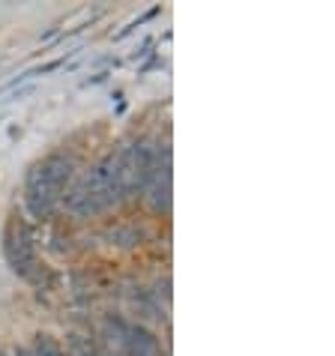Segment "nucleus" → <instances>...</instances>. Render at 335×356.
Wrapping results in <instances>:
<instances>
[{
  "mask_svg": "<svg viewBox=\"0 0 335 356\" xmlns=\"http://www.w3.org/2000/svg\"><path fill=\"white\" fill-rule=\"evenodd\" d=\"M36 356H63L60 344L51 339V335H36Z\"/></svg>",
  "mask_w": 335,
  "mask_h": 356,
  "instance_id": "4",
  "label": "nucleus"
},
{
  "mask_svg": "<svg viewBox=\"0 0 335 356\" xmlns=\"http://www.w3.org/2000/svg\"><path fill=\"white\" fill-rule=\"evenodd\" d=\"M57 201H60V192H54L51 186L42 180V174H39V168H36V162H33L27 168V174H24V207H27L30 219L45 222L54 213Z\"/></svg>",
  "mask_w": 335,
  "mask_h": 356,
  "instance_id": "2",
  "label": "nucleus"
},
{
  "mask_svg": "<svg viewBox=\"0 0 335 356\" xmlns=\"http://www.w3.org/2000/svg\"><path fill=\"white\" fill-rule=\"evenodd\" d=\"M144 195L150 197L153 213H159V215L171 213V165H162V171L156 174V180L150 183V189Z\"/></svg>",
  "mask_w": 335,
  "mask_h": 356,
  "instance_id": "3",
  "label": "nucleus"
},
{
  "mask_svg": "<svg viewBox=\"0 0 335 356\" xmlns=\"http://www.w3.org/2000/svg\"><path fill=\"white\" fill-rule=\"evenodd\" d=\"M102 81H108V72H99V75H93V78H87V81H84V87H93V84H102Z\"/></svg>",
  "mask_w": 335,
  "mask_h": 356,
  "instance_id": "9",
  "label": "nucleus"
},
{
  "mask_svg": "<svg viewBox=\"0 0 335 356\" xmlns=\"http://www.w3.org/2000/svg\"><path fill=\"white\" fill-rule=\"evenodd\" d=\"M3 254H6V264L12 267L15 275L27 279V282H36L39 275V261H36V251H33V228L24 222V219H15L6 225L3 231Z\"/></svg>",
  "mask_w": 335,
  "mask_h": 356,
  "instance_id": "1",
  "label": "nucleus"
},
{
  "mask_svg": "<svg viewBox=\"0 0 335 356\" xmlns=\"http://www.w3.org/2000/svg\"><path fill=\"white\" fill-rule=\"evenodd\" d=\"M162 12V6H153V9H147V12H144L141 18H135V21H129V24H126L123 30H120V33L114 36V39H126V36L129 33H135V30H138V27H141V24H147V21H150V18H156Z\"/></svg>",
  "mask_w": 335,
  "mask_h": 356,
  "instance_id": "5",
  "label": "nucleus"
},
{
  "mask_svg": "<svg viewBox=\"0 0 335 356\" xmlns=\"http://www.w3.org/2000/svg\"><path fill=\"white\" fill-rule=\"evenodd\" d=\"M150 48H153V39H144L141 42V48L132 54V60H138V57H144V54H150Z\"/></svg>",
  "mask_w": 335,
  "mask_h": 356,
  "instance_id": "8",
  "label": "nucleus"
},
{
  "mask_svg": "<svg viewBox=\"0 0 335 356\" xmlns=\"http://www.w3.org/2000/svg\"><path fill=\"white\" fill-rule=\"evenodd\" d=\"M69 54H75V51H66V57H69ZM66 57H57V60H48V63L36 66V69H27V75H30V78H36V75H48V72L60 69V66H66Z\"/></svg>",
  "mask_w": 335,
  "mask_h": 356,
  "instance_id": "6",
  "label": "nucleus"
},
{
  "mask_svg": "<svg viewBox=\"0 0 335 356\" xmlns=\"http://www.w3.org/2000/svg\"><path fill=\"white\" fill-rule=\"evenodd\" d=\"M15 356H30V353H27L24 347H18V350H15Z\"/></svg>",
  "mask_w": 335,
  "mask_h": 356,
  "instance_id": "10",
  "label": "nucleus"
},
{
  "mask_svg": "<svg viewBox=\"0 0 335 356\" xmlns=\"http://www.w3.org/2000/svg\"><path fill=\"white\" fill-rule=\"evenodd\" d=\"M156 66H162V60H159V57H150V60H147V63L141 66V69H138V75H147V72L156 69Z\"/></svg>",
  "mask_w": 335,
  "mask_h": 356,
  "instance_id": "7",
  "label": "nucleus"
}]
</instances>
